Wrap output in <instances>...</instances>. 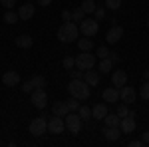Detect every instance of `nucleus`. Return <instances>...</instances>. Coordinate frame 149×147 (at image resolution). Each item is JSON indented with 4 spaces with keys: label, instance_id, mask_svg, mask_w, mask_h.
Listing matches in <instances>:
<instances>
[{
    "label": "nucleus",
    "instance_id": "nucleus-1",
    "mask_svg": "<svg viewBox=\"0 0 149 147\" xmlns=\"http://www.w3.org/2000/svg\"><path fill=\"white\" fill-rule=\"evenodd\" d=\"M80 36V26H76L74 22H64L58 28V40L64 42V44H72L76 42Z\"/></svg>",
    "mask_w": 149,
    "mask_h": 147
},
{
    "label": "nucleus",
    "instance_id": "nucleus-2",
    "mask_svg": "<svg viewBox=\"0 0 149 147\" xmlns=\"http://www.w3.org/2000/svg\"><path fill=\"white\" fill-rule=\"evenodd\" d=\"M68 91H70V95L78 98L80 102L81 100H88V98L92 95V90H90V86L86 84V79H70Z\"/></svg>",
    "mask_w": 149,
    "mask_h": 147
},
{
    "label": "nucleus",
    "instance_id": "nucleus-3",
    "mask_svg": "<svg viewBox=\"0 0 149 147\" xmlns=\"http://www.w3.org/2000/svg\"><path fill=\"white\" fill-rule=\"evenodd\" d=\"M64 121H66V129H68L72 135H78L81 131V125H84V119L80 117V113L78 111H70L66 117H64Z\"/></svg>",
    "mask_w": 149,
    "mask_h": 147
},
{
    "label": "nucleus",
    "instance_id": "nucleus-4",
    "mask_svg": "<svg viewBox=\"0 0 149 147\" xmlns=\"http://www.w3.org/2000/svg\"><path fill=\"white\" fill-rule=\"evenodd\" d=\"M100 32V22L95 20V18H84L80 22V34L88 36V38H92Z\"/></svg>",
    "mask_w": 149,
    "mask_h": 147
},
{
    "label": "nucleus",
    "instance_id": "nucleus-5",
    "mask_svg": "<svg viewBox=\"0 0 149 147\" xmlns=\"http://www.w3.org/2000/svg\"><path fill=\"white\" fill-rule=\"evenodd\" d=\"M28 129H30V133L34 137H40L44 135L48 131V119L46 115H42V117H34L32 121H30V125H28Z\"/></svg>",
    "mask_w": 149,
    "mask_h": 147
},
{
    "label": "nucleus",
    "instance_id": "nucleus-6",
    "mask_svg": "<svg viewBox=\"0 0 149 147\" xmlns=\"http://www.w3.org/2000/svg\"><path fill=\"white\" fill-rule=\"evenodd\" d=\"M30 102H32V105L34 107H38V109H44L48 105V93L44 88H36L32 93H30Z\"/></svg>",
    "mask_w": 149,
    "mask_h": 147
},
{
    "label": "nucleus",
    "instance_id": "nucleus-7",
    "mask_svg": "<svg viewBox=\"0 0 149 147\" xmlns=\"http://www.w3.org/2000/svg\"><path fill=\"white\" fill-rule=\"evenodd\" d=\"M93 66H95V56L93 54H90V52H81V54H78L76 56V68L80 70H92Z\"/></svg>",
    "mask_w": 149,
    "mask_h": 147
},
{
    "label": "nucleus",
    "instance_id": "nucleus-8",
    "mask_svg": "<svg viewBox=\"0 0 149 147\" xmlns=\"http://www.w3.org/2000/svg\"><path fill=\"white\" fill-rule=\"evenodd\" d=\"M64 129H66V121H64V117H60V115H54V113H52V117L48 119V131L54 133V135H60V133H64Z\"/></svg>",
    "mask_w": 149,
    "mask_h": 147
},
{
    "label": "nucleus",
    "instance_id": "nucleus-9",
    "mask_svg": "<svg viewBox=\"0 0 149 147\" xmlns=\"http://www.w3.org/2000/svg\"><path fill=\"white\" fill-rule=\"evenodd\" d=\"M135 113L129 111L125 117H121V121H119V129H121V133H133L135 131Z\"/></svg>",
    "mask_w": 149,
    "mask_h": 147
},
{
    "label": "nucleus",
    "instance_id": "nucleus-10",
    "mask_svg": "<svg viewBox=\"0 0 149 147\" xmlns=\"http://www.w3.org/2000/svg\"><path fill=\"white\" fill-rule=\"evenodd\" d=\"M135 98H137V91L133 90L131 86H127V84H125L123 88H119V100H121L123 103H127V105H129V103L135 102Z\"/></svg>",
    "mask_w": 149,
    "mask_h": 147
},
{
    "label": "nucleus",
    "instance_id": "nucleus-11",
    "mask_svg": "<svg viewBox=\"0 0 149 147\" xmlns=\"http://www.w3.org/2000/svg\"><path fill=\"white\" fill-rule=\"evenodd\" d=\"M121 38H123V28H121V26H117V24H113V26L107 30V34H105L107 44H117Z\"/></svg>",
    "mask_w": 149,
    "mask_h": 147
},
{
    "label": "nucleus",
    "instance_id": "nucleus-12",
    "mask_svg": "<svg viewBox=\"0 0 149 147\" xmlns=\"http://www.w3.org/2000/svg\"><path fill=\"white\" fill-rule=\"evenodd\" d=\"M2 84L6 88H14V86H20V74L16 70H8L4 76H2Z\"/></svg>",
    "mask_w": 149,
    "mask_h": 147
},
{
    "label": "nucleus",
    "instance_id": "nucleus-13",
    "mask_svg": "<svg viewBox=\"0 0 149 147\" xmlns=\"http://www.w3.org/2000/svg\"><path fill=\"white\" fill-rule=\"evenodd\" d=\"M102 133H103V137H105L107 141H117L119 135H121V129H119V125H115V127H111V125H103Z\"/></svg>",
    "mask_w": 149,
    "mask_h": 147
},
{
    "label": "nucleus",
    "instance_id": "nucleus-14",
    "mask_svg": "<svg viewBox=\"0 0 149 147\" xmlns=\"http://www.w3.org/2000/svg\"><path fill=\"white\" fill-rule=\"evenodd\" d=\"M34 14H36V6L30 4V2H26V4H22V6L18 8L20 20H30V18H34Z\"/></svg>",
    "mask_w": 149,
    "mask_h": 147
},
{
    "label": "nucleus",
    "instance_id": "nucleus-15",
    "mask_svg": "<svg viewBox=\"0 0 149 147\" xmlns=\"http://www.w3.org/2000/svg\"><path fill=\"white\" fill-rule=\"evenodd\" d=\"M103 102L107 103H117V100H119V88H115V86H109V88H105L103 90Z\"/></svg>",
    "mask_w": 149,
    "mask_h": 147
},
{
    "label": "nucleus",
    "instance_id": "nucleus-16",
    "mask_svg": "<svg viewBox=\"0 0 149 147\" xmlns=\"http://www.w3.org/2000/svg\"><path fill=\"white\" fill-rule=\"evenodd\" d=\"M111 84H113L115 88H123L127 84V74L123 70H113L111 72Z\"/></svg>",
    "mask_w": 149,
    "mask_h": 147
},
{
    "label": "nucleus",
    "instance_id": "nucleus-17",
    "mask_svg": "<svg viewBox=\"0 0 149 147\" xmlns=\"http://www.w3.org/2000/svg\"><path fill=\"white\" fill-rule=\"evenodd\" d=\"M84 79H86V84L92 88V86H97L100 84V70H86L84 72Z\"/></svg>",
    "mask_w": 149,
    "mask_h": 147
},
{
    "label": "nucleus",
    "instance_id": "nucleus-18",
    "mask_svg": "<svg viewBox=\"0 0 149 147\" xmlns=\"http://www.w3.org/2000/svg\"><path fill=\"white\" fill-rule=\"evenodd\" d=\"M107 113H109V111H107V105H105V103H95V105L92 107V117H93V119H97V121H102Z\"/></svg>",
    "mask_w": 149,
    "mask_h": 147
},
{
    "label": "nucleus",
    "instance_id": "nucleus-19",
    "mask_svg": "<svg viewBox=\"0 0 149 147\" xmlns=\"http://www.w3.org/2000/svg\"><path fill=\"white\" fill-rule=\"evenodd\" d=\"M14 44L18 46V48H24V50H28V48H32L34 46V38L28 34H20L16 40H14Z\"/></svg>",
    "mask_w": 149,
    "mask_h": 147
},
{
    "label": "nucleus",
    "instance_id": "nucleus-20",
    "mask_svg": "<svg viewBox=\"0 0 149 147\" xmlns=\"http://www.w3.org/2000/svg\"><path fill=\"white\" fill-rule=\"evenodd\" d=\"M52 113L54 115H60V117H66L70 113L68 102H54V107H52Z\"/></svg>",
    "mask_w": 149,
    "mask_h": 147
},
{
    "label": "nucleus",
    "instance_id": "nucleus-21",
    "mask_svg": "<svg viewBox=\"0 0 149 147\" xmlns=\"http://www.w3.org/2000/svg\"><path fill=\"white\" fill-rule=\"evenodd\" d=\"M78 48H80V52H92V48H93L92 38H88V36L78 38Z\"/></svg>",
    "mask_w": 149,
    "mask_h": 147
},
{
    "label": "nucleus",
    "instance_id": "nucleus-22",
    "mask_svg": "<svg viewBox=\"0 0 149 147\" xmlns=\"http://www.w3.org/2000/svg\"><path fill=\"white\" fill-rule=\"evenodd\" d=\"M100 72L102 74H111L113 72V62L109 58H102L100 60Z\"/></svg>",
    "mask_w": 149,
    "mask_h": 147
},
{
    "label": "nucleus",
    "instance_id": "nucleus-23",
    "mask_svg": "<svg viewBox=\"0 0 149 147\" xmlns=\"http://www.w3.org/2000/svg\"><path fill=\"white\" fill-rule=\"evenodd\" d=\"M119 121H121V117H119L117 113H107V115L103 117V123H105V125H111V127L119 125Z\"/></svg>",
    "mask_w": 149,
    "mask_h": 147
},
{
    "label": "nucleus",
    "instance_id": "nucleus-24",
    "mask_svg": "<svg viewBox=\"0 0 149 147\" xmlns=\"http://www.w3.org/2000/svg\"><path fill=\"white\" fill-rule=\"evenodd\" d=\"M18 20H20L18 12H14V10H6V12H4V22H6V24H16Z\"/></svg>",
    "mask_w": 149,
    "mask_h": 147
},
{
    "label": "nucleus",
    "instance_id": "nucleus-25",
    "mask_svg": "<svg viewBox=\"0 0 149 147\" xmlns=\"http://www.w3.org/2000/svg\"><path fill=\"white\" fill-rule=\"evenodd\" d=\"M80 8H81L84 12H86V14H93L97 6H95V2H93V0H84V2H81V6H80Z\"/></svg>",
    "mask_w": 149,
    "mask_h": 147
},
{
    "label": "nucleus",
    "instance_id": "nucleus-26",
    "mask_svg": "<svg viewBox=\"0 0 149 147\" xmlns=\"http://www.w3.org/2000/svg\"><path fill=\"white\" fill-rule=\"evenodd\" d=\"M139 95H141V100L149 102V79H145V82L141 84V88H139Z\"/></svg>",
    "mask_w": 149,
    "mask_h": 147
},
{
    "label": "nucleus",
    "instance_id": "nucleus-27",
    "mask_svg": "<svg viewBox=\"0 0 149 147\" xmlns=\"http://www.w3.org/2000/svg\"><path fill=\"white\" fill-rule=\"evenodd\" d=\"M62 66H64V70H74L76 68V58H72V56H66L64 60H62Z\"/></svg>",
    "mask_w": 149,
    "mask_h": 147
},
{
    "label": "nucleus",
    "instance_id": "nucleus-28",
    "mask_svg": "<svg viewBox=\"0 0 149 147\" xmlns=\"http://www.w3.org/2000/svg\"><path fill=\"white\" fill-rule=\"evenodd\" d=\"M86 18V12L81 10V8H76V10H72V22H81Z\"/></svg>",
    "mask_w": 149,
    "mask_h": 147
},
{
    "label": "nucleus",
    "instance_id": "nucleus-29",
    "mask_svg": "<svg viewBox=\"0 0 149 147\" xmlns=\"http://www.w3.org/2000/svg\"><path fill=\"white\" fill-rule=\"evenodd\" d=\"M78 113H80V117H81V119H90V117H92V109H90L88 105H80Z\"/></svg>",
    "mask_w": 149,
    "mask_h": 147
},
{
    "label": "nucleus",
    "instance_id": "nucleus-30",
    "mask_svg": "<svg viewBox=\"0 0 149 147\" xmlns=\"http://www.w3.org/2000/svg\"><path fill=\"white\" fill-rule=\"evenodd\" d=\"M80 100H78V98H74V95H72V100H68V107H70V111H78V109H80Z\"/></svg>",
    "mask_w": 149,
    "mask_h": 147
},
{
    "label": "nucleus",
    "instance_id": "nucleus-31",
    "mask_svg": "<svg viewBox=\"0 0 149 147\" xmlns=\"http://www.w3.org/2000/svg\"><path fill=\"white\" fill-rule=\"evenodd\" d=\"M105 6L109 10H119L121 8V0H105Z\"/></svg>",
    "mask_w": 149,
    "mask_h": 147
},
{
    "label": "nucleus",
    "instance_id": "nucleus-32",
    "mask_svg": "<svg viewBox=\"0 0 149 147\" xmlns=\"http://www.w3.org/2000/svg\"><path fill=\"white\" fill-rule=\"evenodd\" d=\"M34 90H36V86H34V82H32V79L22 82V91H26V93H32Z\"/></svg>",
    "mask_w": 149,
    "mask_h": 147
},
{
    "label": "nucleus",
    "instance_id": "nucleus-33",
    "mask_svg": "<svg viewBox=\"0 0 149 147\" xmlns=\"http://www.w3.org/2000/svg\"><path fill=\"white\" fill-rule=\"evenodd\" d=\"M32 82H34L36 88H44V86H46V78H44V76H38V74L32 78Z\"/></svg>",
    "mask_w": 149,
    "mask_h": 147
},
{
    "label": "nucleus",
    "instance_id": "nucleus-34",
    "mask_svg": "<svg viewBox=\"0 0 149 147\" xmlns=\"http://www.w3.org/2000/svg\"><path fill=\"white\" fill-rule=\"evenodd\" d=\"M93 18H95L97 22H100V20H103V18H105V8L97 6V8H95V12H93Z\"/></svg>",
    "mask_w": 149,
    "mask_h": 147
},
{
    "label": "nucleus",
    "instance_id": "nucleus-35",
    "mask_svg": "<svg viewBox=\"0 0 149 147\" xmlns=\"http://www.w3.org/2000/svg\"><path fill=\"white\" fill-rule=\"evenodd\" d=\"M70 76H72V79H84V70H80V68L70 70Z\"/></svg>",
    "mask_w": 149,
    "mask_h": 147
},
{
    "label": "nucleus",
    "instance_id": "nucleus-36",
    "mask_svg": "<svg viewBox=\"0 0 149 147\" xmlns=\"http://www.w3.org/2000/svg\"><path fill=\"white\" fill-rule=\"evenodd\" d=\"M127 113H129V105H127V103H123V102H121V105L117 107V115H119V117H125Z\"/></svg>",
    "mask_w": 149,
    "mask_h": 147
},
{
    "label": "nucleus",
    "instance_id": "nucleus-37",
    "mask_svg": "<svg viewBox=\"0 0 149 147\" xmlns=\"http://www.w3.org/2000/svg\"><path fill=\"white\" fill-rule=\"evenodd\" d=\"M95 54H97V58H100V60H102V58H107V56H109V50H107L105 46H100V48L95 50Z\"/></svg>",
    "mask_w": 149,
    "mask_h": 147
},
{
    "label": "nucleus",
    "instance_id": "nucleus-38",
    "mask_svg": "<svg viewBox=\"0 0 149 147\" xmlns=\"http://www.w3.org/2000/svg\"><path fill=\"white\" fill-rule=\"evenodd\" d=\"M0 4H2L6 10H12V8L16 6V0H0Z\"/></svg>",
    "mask_w": 149,
    "mask_h": 147
},
{
    "label": "nucleus",
    "instance_id": "nucleus-39",
    "mask_svg": "<svg viewBox=\"0 0 149 147\" xmlns=\"http://www.w3.org/2000/svg\"><path fill=\"white\" fill-rule=\"evenodd\" d=\"M62 22H72V12H70V10L62 12Z\"/></svg>",
    "mask_w": 149,
    "mask_h": 147
},
{
    "label": "nucleus",
    "instance_id": "nucleus-40",
    "mask_svg": "<svg viewBox=\"0 0 149 147\" xmlns=\"http://www.w3.org/2000/svg\"><path fill=\"white\" fill-rule=\"evenodd\" d=\"M127 145H129V147H145V145H143V141H141V139H131V141H129Z\"/></svg>",
    "mask_w": 149,
    "mask_h": 147
},
{
    "label": "nucleus",
    "instance_id": "nucleus-41",
    "mask_svg": "<svg viewBox=\"0 0 149 147\" xmlns=\"http://www.w3.org/2000/svg\"><path fill=\"white\" fill-rule=\"evenodd\" d=\"M109 60H111V62H113V64H117V62H119V56H117V52H109Z\"/></svg>",
    "mask_w": 149,
    "mask_h": 147
},
{
    "label": "nucleus",
    "instance_id": "nucleus-42",
    "mask_svg": "<svg viewBox=\"0 0 149 147\" xmlns=\"http://www.w3.org/2000/svg\"><path fill=\"white\" fill-rule=\"evenodd\" d=\"M141 141H143V145H149V129H147V131H143V135H141Z\"/></svg>",
    "mask_w": 149,
    "mask_h": 147
},
{
    "label": "nucleus",
    "instance_id": "nucleus-43",
    "mask_svg": "<svg viewBox=\"0 0 149 147\" xmlns=\"http://www.w3.org/2000/svg\"><path fill=\"white\" fill-rule=\"evenodd\" d=\"M36 2H38V6H50L54 0H36Z\"/></svg>",
    "mask_w": 149,
    "mask_h": 147
},
{
    "label": "nucleus",
    "instance_id": "nucleus-44",
    "mask_svg": "<svg viewBox=\"0 0 149 147\" xmlns=\"http://www.w3.org/2000/svg\"><path fill=\"white\" fill-rule=\"evenodd\" d=\"M145 79H149V70H145V72H143V82H145Z\"/></svg>",
    "mask_w": 149,
    "mask_h": 147
},
{
    "label": "nucleus",
    "instance_id": "nucleus-45",
    "mask_svg": "<svg viewBox=\"0 0 149 147\" xmlns=\"http://www.w3.org/2000/svg\"><path fill=\"white\" fill-rule=\"evenodd\" d=\"M147 28H149V18H147Z\"/></svg>",
    "mask_w": 149,
    "mask_h": 147
}]
</instances>
